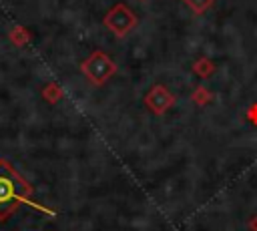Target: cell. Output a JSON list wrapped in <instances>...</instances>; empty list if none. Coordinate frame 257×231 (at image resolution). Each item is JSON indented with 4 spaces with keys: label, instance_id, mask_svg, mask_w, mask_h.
Returning <instances> with one entry per match:
<instances>
[{
    "label": "cell",
    "instance_id": "4",
    "mask_svg": "<svg viewBox=\"0 0 257 231\" xmlns=\"http://www.w3.org/2000/svg\"><path fill=\"white\" fill-rule=\"evenodd\" d=\"M173 102H175V96L167 90V86H163V84H155L149 92H147V96H145V104L155 112V114H163V112H167L171 106H173Z\"/></svg>",
    "mask_w": 257,
    "mask_h": 231
},
{
    "label": "cell",
    "instance_id": "3",
    "mask_svg": "<svg viewBox=\"0 0 257 231\" xmlns=\"http://www.w3.org/2000/svg\"><path fill=\"white\" fill-rule=\"evenodd\" d=\"M116 70V64L100 50L92 52L84 62H82V72L88 76V80H92L94 84H102L106 82Z\"/></svg>",
    "mask_w": 257,
    "mask_h": 231
},
{
    "label": "cell",
    "instance_id": "6",
    "mask_svg": "<svg viewBox=\"0 0 257 231\" xmlns=\"http://www.w3.org/2000/svg\"><path fill=\"white\" fill-rule=\"evenodd\" d=\"M215 0H183V4H187V8L195 14H203L213 6Z\"/></svg>",
    "mask_w": 257,
    "mask_h": 231
},
{
    "label": "cell",
    "instance_id": "2",
    "mask_svg": "<svg viewBox=\"0 0 257 231\" xmlns=\"http://www.w3.org/2000/svg\"><path fill=\"white\" fill-rule=\"evenodd\" d=\"M104 24H106V28H108L110 32H114L118 38H122V36H126V34L139 24V18H137V14H135L128 6L116 4V6H112V8L106 12Z\"/></svg>",
    "mask_w": 257,
    "mask_h": 231
},
{
    "label": "cell",
    "instance_id": "1",
    "mask_svg": "<svg viewBox=\"0 0 257 231\" xmlns=\"http://www.w3.org/2000/svg\"><path fill=\"white\" fill-rule=\"evenodd\" d=\"M32 195L30 185L10 167V163L0 161V219L10 215L14 207Z\"/></svg>",
    "mask_w": 257,
    "mask_h": 231
},
{
    "label": "cell",
    "instance_id": "5",
    "mask_svg": "<svg viewBox=\"0 0 257 231\" xmlns=\"http://www.w3.org/2000/svg\"><path fill=\"white\" fill-rule=\"evenodd\" d=\"M193 72L199 74L201 78H207V76H211V74L215 72V64H213L209 58L201 56V58H197V60L193 62Z\"/></svg>",
    "mask_w": 257,
    "mask_h": 231
},
{
    "label": "cell",
    "instance_id": "7",
    "mask_svg": "<svg viewBox=\"0 0 257 231\" xmlns=\"http://www.w3.org/2000/svg\"><path fill=\"white\" fill-rule=\"evenodd\" d=\"M211 92L207 90V88H203V86H199V88H195L193 90V94H191V98L197 102V104H207L209 100H211Z\"/></svg>",
    "mask_w": 257,
    "mask_h": 231
},
{
    "label": "cell",
    "instance_id": "8",
    "mask_svg": "<svg viewBox=\"0 0 257 231\" xmlns=\"http://www.w3.org/2000/svg\"><path fill=\"white\" fill-rule=\"evenodd\" d=\"M253 227H257V219H255V221H253Z\"/></svg>",
    "mask_w": 257,
    "mask_h": 231
}]
</instances>
